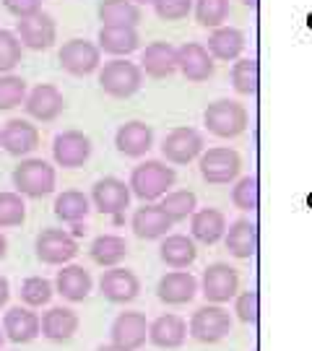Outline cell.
<instances>
[{
    "mask_svg": "<svg viewBox=\"0 0 312 351\" xmlns=\"http://www.w3.org/2000/svg\"><path fill=\"white\" fill-rule=\"evenodd\" d=\"M175 180V167H167L159 159H146L138 167H133V172H130V190L143 203H154L162 201L164 195L172 190Z\"/></svg>",
    "mask_w": 312,
    "mask_h": 351,
    "instance_id": "cell-1",
    "label": "cell"
},
{
    "mask_svg": "<svg viewBox=\"0 0 312 351\" xmlns=\"http://www.w3.org/2000/svg\"><path fill=\"white\" fill-rule=\"evenodd\" d=\"M203 125L216 138H237L250 125L248 110L235 99H216L203 112Z\"/></svg>",
    "mask_w": 312,
    "mask_h": 351,
    "instance_id": "cell-2",
    "label": "cell"
},
{
    "mask_svg": "<svg viewBox=\"0 0 312 351\" xmlns=\"http://www.w3.org/2000/svg\"><path fill=\"white\" fill-rule=\"evenodd\" d=\"M99 86L115 99H128L143 86V68L125 58H112L99 68Z\"/></svg>",
    "mask_w": 312,
    "mask_h": 351,
    "instance_id": "cell-3",
    "label": "cell"
},
{
    "mask_svg": "<svg viewBox=\"0 0 312 351\" xmlns=\"http://www.w3.org/2000/svg\"><path fill=\"white\" fill-rule=\"evenodd\" d=\"M55 167L45 159H24L13 169V188L26 198H45L55 190Z\"/></svg>",
    "mask_w": 312,
    "mask_h": 351,
    "instance_id": "cell-4",
    "label": "cell"
},
{
    "mask_svg": "<svg viewBox=\"0 0 312 351\" xmlns=\"http://www.w3.org/2000/svg\"><path fill=\"white\" fill-rule=\"evenodd\" d=\"M198 169L208 185H229L239 177L242 156L229 146H213L200 154Z\"/></svg>",
    "mask_w": 312,
    "mask_h": 351,
    "instance_id": "cell-5",
    "label": "cell"
},
{
    "mask_svg": "<svg viewBox=\"0 0 312 351\" xmlns=\"http://www.w3.org/2000/svg\"><path fill=\"white\" fill-rule=\"evenodd\" d=\"M190 336L198 343H219L232 333V315L221 304H203L190 317Z\"/></svg>",
    "mask_w": 312,
    "mask_h": 351,
    "instance_id": "cell-6",
    "label": "cell"
},
{
    "mask_svg": "<svg viewBox=\"0 0 312 351\" xmlns=\"http://www.w3.org/2000/svg\"><path fill=\"white\" fill-rule=\"evenodd\" d=\"M203 151H206L203 133L195 130V128H190V125L169 130L162 141V156L169 164H177V167L200 159V154H203Z\"/></svg>",
    "mask_w": 312,
    "mask_h": 351,
    "instance_id": "cell-7",
    "label": "cell"
},
{
    "mask_svg": "<svg viewBox=\"0 0 312 351\" xmlns=\"http://www.w3.org/2000/svg\"><path fill=\"white\" fill-rule=\"evenodd\" d=\"M60 68L71 75H91L101 68V47L88 39H68L58 52Z\"/></svg>",
    "mask_w": 312,
    "mask_h": 351,
    "instance_id": "cell-8",
    "label": "cell"
},
{
    "mask_svg": "<svg viewBox=\"0 0 312 351\" xmlns=\"http://www.w3.org/2000/svg\"><path fill=\"white\" fill-rule=\"evenodd\" d=\"M239 291V274L229 263H211L200 278V294L211 304H226Z\"/></svg>",
    "mask_w": 312,
    "mask_h": 351,
    "instance_id": "cell-9",
    "label": "cell"
},
{
    "mask_svg": "<svg viewBox=\"0 0 312 351\" xmlns=\"http://www.w3.org/2000/svg\"><path fill=\"white\" fill-rule=\"evenodd\" d=\"M34 250L45 265H65L78 255V242L62 229H42Z\"/></svg>",
    "mask_w": 312,
    "mask_h": 351,
    "instance_id": "cell-10",
    "label": "cell"
},
{
    "mask_svg": "<svg viewBox=\"0 0 312 351\" xmlns=\"http://www.w3.org/2000/svg\"><path fill=\"white\" fill-rule=\"evenodd\" d=\"M16 34H19V39H21V45H24L26 50L42 52L50 50L52 45H55L58 26H55V19H52L50 13L39 11L34 16H29V19H19Z\"/></svg>",
    "mask_w": 312,
    "mask_h": 351,
    "instance_id": "cell-11",
    "label": "cell"
},
{
    "mask_svg": "<svg viewBox=\"0 0 312 351\" xmlns=\"http://www.w3.org/2000/svg\"><path fill=\"white\" fill-rule=\"evenodd\" d=\"M130 182H123L117 177H101L91 188V203L99 213L107 216H120L130 206Z\"/></svg>",
    "mask_w": 312,
    "mask_h": 351,
    "instance_id": "cell-12",
    "label": "cell"
},
{
    "mask_svg": "<svg viewBox=\"0 0 312 351\" xmlns=\"http://www.w3.org/2000/svg\"><path fill=\"white\" fill-rule=\"evenodd\" d=\"M177 68L190 84H203L213 75L216 63H213V55L206 45L185 42L182 47H177Z\"/></svg>",
    "mask_w": 312,
    "mask_h": 351,
    "instance_id": "cell-13",
    "label": "cell"
},
{
    "mask_svg": "<svg viewBox=\"0 0 312 351\" xmlns=\"http://www.w3.org/2000/svg\"><path fill=\"white\" fill-rule=\"evenodd\" d=\"M52 156L62 169L84 167L91 156V141L81 130H62L52 141Z\"/></svg>",
    "mask_w": 312,
    "mask_h": 351,
    "instance_id": "cell-14",
    "label": "cell"
},
{
    "mask_svg": "<svg viewBox=\"0 0 312 351\" xmlns=\"http://www.w3.org/2000/svg\"><path fill=\"white\" fill-rule=\"evenodd\" d=\"M24 110L29 117H34L39 123H52L58 120L65 110V99H62L60 88L52 84H39L29 91V97L24 101Z\"/></svg>",
    "mask_w": 312,
    "mask_h": 351,
    "instance_id": "cell-15",
    "label": "cell"
},
{
    "mask_svg": "<svg viewBox=\"0 0 312 351\" xmlns=\"http://www.w3.org/2000/svg\"><path fill=\"white\" fill-rule=\"evenodd\" d=\"M172 226L175 221L162 208V203H143L130 219V229L138 239H162Z\"/></svg>",
    "mask_w": 312,
    "mask_h": 351,
    "instance_id": "cell-16",
    "label": "cell"
},
{
    "mask_svg": "<svg viewBox=\"0 0 312 351\" xmlns=\"http://www.w3.org/2000/svg\"><path fill=\"white\" fill-rule=\"evenodd\" d=\"M149 326L143 313H120L110 328V339L123 349L138 351L149 339Z\"/></svg>",
    "mask_w": 312,
    "mask_h": 351,
    "instance_id": "cell-17",
    "label": "cell"
},
{
    "mask_svg": "<svg viewBox=\"0 0 312 351\" xmlns=\"http://www.w3.org/2000/svg\"><path fill=\"white\" fill-rule=\"evenodd\" d=\"M99 291L104 300L115 302V304H128V302H133L141 294V281H138L133 271L115 265V268L101 274Z\"/></svg>",
    "mask_w": 312,
    "mask_h": 351,
    "instance_id": "cell-18",
    "label": "cell"
},
{
    "mask_svg": "<svg viewBox=\"0 0 312 351\" xmlns=\"http://www.w3.org/2000/svg\"><path fill=\"white\" fill-rule=\"evenodd\" d=\"M200 291L198 278L190 271H169L159 278L156 284V297L164 304H187L195 300V294Z\"/></svg>",
    "mask_w": 312,
    "mask_h": 351,
    "instance_id": "cell-19",
    "label": "cell"
},
{
    "mask_svg": "<svg viewBox=\"0 0 312 351\" xmlns=\"http://www.w3.org/2000/svg\"><path fill=\"white\" fill-rule=\"evenodd\" d=\"M115 146L123 156H130V159H141L146 156L154 146V130L151 125L141 123V120H130L125 125L117 128L115 133Z\"/></svg>",
    "mask_w": 312,
    "mask_h": 351,
    "instance_id": "cell-20",
    "label": "cell"
},
{
    "mask_svg": "<svg viewBox=\"0 0 312 351\" xmlns=\"http://www.w3.org/2000/svg\"><path fill=\"white\" fill-rule=\"evenodd\" d=\"M3 330H5V339L13 343H32L42 333V320L37 317V313H32V307L19 304L3 315Z\"/></svg>",
    "mask_w": 312,
    "mask_h": 351,
    "instance_id": "cell-21",
    "label": "cell"
},
{
    "mask_svg": "<svg viewBox=\"0 0 312 351\" xmlns=\"http://www.w3.org/2000/svg\"><path fill=\"white\" fill-rule=\"evenodd\" d=\"M39 146V130L29 120H8L0 130V149L11 156H26Z\"/></svg>",
    "mask_w": 312,
    "mask_h": 351,
    "instance_id": "cell-22",
    "label": "cell"
},
{
    "mask_svg": "<svg viewBox=\"0 0 312 351\" xmlns=\"http://www.w3.org/2000/svg\"><path fill=\"white\" fill-rule=\"evenodd\" d=\"M190 326L175 313L159 315L149 326V341L159 349H180L185 343Z\"/></svg>",
    "mask_w": 312,
    "mask_h": 351,
    "instance_id": "cell-23",
    "label": "cell"
},
{
    "mask_svg": "<svg viewBox=\"0 0 312 351\" xmlns=\"http://www.w3.org/2000/svg\"><path fill=\"white\" fill-rule=\"evenodd\" d=\"M245 32H239L235 26H219V29H211L208 34V52L213 55V60H221V63H235L239 60V55L245 52Z\"/></svg>",
    "mask_w": 312,
    "mask_h": 351,
    "instance_id": "cell-24",
    "label": "cell"
},
{
    "mask_svg": "<svg viewBox=\"0 0 312 351\" xmlns=\"http://www.w3.org/2000/svg\"><path fill=\"white\" fill-rule=\"evenodd\" d=\"M141 68L149 78H169L177 68V47L169 42H151L141 52Z\"/></svg>",
    "mask_w": 312,
    "mask_h": 351,
    "instance_id": "cell-25",
    "label": "cell"
},
{
    "mask_svg": "<svg viewBox=\"0 0 312 351\" xmlns=\"http://www.w3.org/2000/svg\"><path fill=\"white\" fill-rule=\"evenodd\" d=\"M224 245L232 258L250 261L258 252V224L250 219H237L232 221L224 234Z\"/></svg>",
    "mask_w": 312,
    "mask_h": 351,
    "instance_id": "cell-26",
    "label": "cell"
},
{
    "mask_svg": "<svg viewBox=\"0 0 312 351\" xmlns=\"http://www.w3.org/2000/svg\"><path fill=\"white\" fill-rule=\"evenodd\" d=\"M159 258L164 265H169L172 271H185L195 263L198 258V247L195 239L187 234H167L159 245Z\"/></svg>",
    "mask_w": 312,
    "mask_h": 351,
    "instance_id": "cell-27",
    "label": "cell"
},
{
    "mask_svg": "<svg viewBox=\"0 0 312 351\" xmlns=\"http://www.w3.org/2000/svg\"><path fill=\"white\" fill-rule=\"evenodd\" d=\"M55 289L62 300L68 302H84L94 289V278L84 265H62L55 278Z\"/></svg>",
    "mask_w": 312,
    "mask_h": 351,
    "instance_id": "cell-28",
    "label": "cell"
},
{
    "mask_svg": "<svg viewBox=\"0 0 312 351\" xmlns=\"http://www.w3.org/2000/svg\"><path fill=\"white\" fill-rule=\"evenodd\" d=\"M226 234V216L219 208H200L190 216V237L203 245H216Z\"/></svg>",
    "mask_w": 312,
    "mask_h": 351,
    "instance_id": "cell-29",
    "label": "cell"
},
{
    "mask_svg": "<svg viewBox=\"0 0 312 351\" xmlns=\"http://www.w3.org/2000/svg\"><path fill=\"white\" fill-rule=\"evenodd\" d=\"M97 42H99L101 52H107L112 58H128L130 52L141 47L136 26H101Z\"/></svg>",
    "mask_w": 312,
    "mask_h": 351,
    "instance_id": "cell-30",
    "label": "cell"
},
{
    "mask_svg": "<svg viewBox=\"0 0 312 351\" xmlns=\"http://www.w3.org/2000/svg\"><path fill=\"white\" fill-rule=\"evenodd\" d=\"M78 315L68 307H52L42 315V336L47 341H55V343H62V341H71L78 333Z\"/></svg>",
    "mask_w": 312,
    "mask_h": 351,
    "instance_id": "cell-31",
    "label": "cell"
},
{
    "mask_svg": "<svg viewBox=\"0 0 312 351\" xmlns=\"http://www.w3.org/2000/svg\"><path fill=\"white\" fill-rule=\"evenodd\" d=\"M101 26H136L143 21L141 5L133 0H101L99 3Z\"/></svg>",
    "mask_w": 312,
    "mask_h": 351,
    "instance_id": "cell-32",
    "label": "cell"
},
{
    "mask_svg": "<svg viewBox=\"0 0 312 351\" xmlns=\"http://www.w3.org/2000/svg\"><path fill=\"white\" fill-rule=\"evenodd\" d=\"M88 255H91V261L101 268H115V265H120L125 261V255H128V242L125 237L120 234H101L91 242V247H88Z\"/></svg>",
    "mask_w": 312,
    "mask_h": 351,
    "instance_id": "cell-33",
    "label": "cell"
},
{
    "mask_svg": "<svg viewBox=\"0 0 312 351\" xmlns=\"http://www.w3.org/2000/svg\"><path fill=\"white\" fill-rule=\"evenodd\" d=\"M91 211V203L84 193H78V190H65L60 193L58 198H55V216L65 221V224H78V221H84Z\"/></svg>",
    "mask_w": 312,
    "mask_h": 351,
    "instance_id": "cell-34",
    "label": "cell"
},
{
    "mask_svg": "<svg viewBox=\"0 0 312 351\" xmlns=\"http://www.w3.org/2000/svg\"><path fill=\"white\" fill-rule=\"evenodd\" d=\"M229 78H232V86H235L237 94H242V97H255L258 94V84H261L258 60L255 58H239V60H235L232 71H229Z\"/></svg>",
    "mask_w": 312,
    "mask_h": 351,
    "instance_id": "cell-35",
    "label": "cell"
},
{
    "mask_svg": "<svg viewBox=\"0 0 312 351\" xmlns=\"http://www.w3.org/2000/svg\"><path fill=\"white\" fill-rule=\"evenodd\" d=\"M162 208L169 213V219L177 224V221H185V219H190V216L195 213L198 198H195V193H190V190H169L162 198Z\"/></svg>",
    "mask_w": 312,
    "mask_h": 351,
    "instance_id": "cell-36",
    "label": "cell"
},
{
    "mask_svg": "<svg viewBox=\"0 0 312 351\" xmlns=\"http://www.w3.org/2000/svg\"><path fill=\"white\" fill-rule=\"evenodd\" d=\"M193 13L203 29H219L229 19V0H195Z\"/></svg>",
    "mask_w": 312,
    "mask_h": 351,
    "instance_id": "cell-37",
    "label": "cell"
},
{
    "mask_svg": "<svg viewBox=\"0 0 312 351\" xmlns=\"http://www.w3.org/2000/svg\"><path fill=\"white\" fill-rule=\"evenodd\" d=\"M26 219V203L21 193H11L3 190L0 193V229H11V226H21Z\"/></svg>",
    "mask_w": 312,
    "mask_h": 351,
    "instance_id": "cell-38",
    "label": "cell"
},
{
    "mask_svg": "<svg viewBox=\"0 0 312 351\" xmlns=\"http://www.w3.org/2000/svg\"><path fill=\"white\" fill-rule=\"evenodd\" d=\"M26 81L21 75L13 73H0V112L21 107L26 101Z\"/></svg>",
    "mask_w": 312,
    "mask_h": 351,
    "instance_id": "cell-39",
    "label": "cell"
},
{
    "mask_svg": "<svg viewBox=\"0 0 312 351\" xmlns=\"http://www.w3.org/2000/svg\"><path fill=\"white\" fill-rule=\"evenodd\" d=\"M52 294H55V287L42 276H29L21 284V302H24L26 307H45V304H50Z\"/></svg>",
    "mask_w": 312,
    "mask_h": 351,
    "instance_id": "cell-40",
    "label": "cell"
},
{
    "mask_svg": "<svg viewBox=\"0 0 312 351\" xmlns=\"http://www.w3.org/2000/svg\"><path fill=\"white\" fill-rule=\"evenodd\" d=\"M21 52L24 45L16 32L0 29V73H11L16 65L21 63Z\"/></svg>",
    "mask_w": 312,
    "mask_h": 351,
    "instance_id": "cell-41",
    "label": "cell"
},
{
    "mask_svg": "<svg viewBox=\"0 0 312 351\" xmlns=\"http://www.w3.org/2000/svg\"><path fill=\"white\" fill-rule=\"evenodd\" d=\"M232 203L237 206L239 211H258V203H261V195H258V177H242L237 180V185L232 188Z\"/></svg>",
    "mask_w": 312,
    "mask_h": 351,
    "instance_id": "cell-42",
    "label": "cell"
},
{
    "mask_svg": "<svg viewBox=\"0 0 312 351\" xmlns=\"http://www.w3.org/2000/svg\"><path fill=\"white\" fill-rule=\"evenodd\" d=\"M195 8V0H154V11L162 21H182Z\"/></svg>",
    "mask_w": 312,
    "mask_h": 351,
    "instance_id": "cell-43",
    "label": "cell"
},
{
    "mask_svg": "<svg viewBox=\"0 0 312 351\" xmlns=\"http://www.w3.org/2000/svg\"><path fill=\"white\" fill-rule=\"evenodd\" d=\"M258 304H261L258 291L250 289V291H242L239 297H235V313H237V317L242 323L255 326V323H258Z\"/></svg>",
    "mask_w": 312,
    "mask_h": 351,
    "instance_id": "cell-44",
    "label": "cell"
},
{
    "mask_svg": "<svg viewBox=\"0 0 312 351\" xmlns=\"http://www.w3.org/2000/svg\"><path fill=\"white\" fill-rule=\"evenodd\" d=\"M3 5L16 19H29V16L42 11V0H3Z\"/></svg>",
    "mask_w": 312,
    "mask_h": 351,
    "instance_id": "cell-45",
    "label": "cell"
},
{
    "mask_svg": "<svg viewBox=\"0 0 312 351\" xmlns=\"http://www.w3.org/2000/svg\"><path fill=\"white\" fill-rule=\"evenodd\" d=\"M8 297H11V287H8V278L0 276V307L8 304Z\"/></svg>",
    "mask_w": 312,
    "mask_h": 351,
    "instance_id": "cell-46",
    "label": "cell"
},
{
    "mask_svg": "<svg viewBox=\"0 0 312 351\" xmlns=\"http://www.w3.org/2000/svg\"><path fill=\"white\" fill-rule=\"evenodd\" d=\"M5 252H8V239H5L3 234H0V261L5 258Z\"/></svg>",
    "mask_w": 312,
    "mask_h": 351,
    "instance_id": "cell-47",
    "label": "cell"
},
{
    "mask_svg": "<svg viewBox=\"0 0 312 351\" xmlns=\"http://www.w3.org/2000/svg\"><path fill=\"white\" fill-rule=\"evenodd\" d=\"M97 351H128V349H123V346H117V343H104V346H99Z\"/></svg>",
    "mask_w": 312,
    "mask_h": 351,
    "instance_id": "cell-48",
    "label": "cell"
},
{
    "mask_svg": "<svg viewBox=\"0 0 312 351\" xmlns=\"http://www.w3.org/2000/svg\"><path fill=\"white\" fill-rule=\"evenodd\" d=\"M242 5H248V8L255 11V8H258V0H242Z\"/></svg>",
    "mask_w": 312,
    "mask_h": 351,
    "instance_id": "cell-49",
    "label": "cell"
},
{
    "mask_svg": "<svg viewBox=\"0 0 312 351\" xmlns=\"http://www.w3.org/2000/svg\"><path fill=\"white\" fill-rule=\"evenodd\" d=\"M133 3H138V5H154V0H133Z\"/></svg>",
    "mask_w": 312,
    "mask_h": 351,
    "instance_id": "cell-50",
    "label": "cell"
},
{
    "mask_svg": "<svg viewBox=\"0 0 312 351\" xmlns=\"http://www.w3.org/2000/svg\"><path fill=\"white\" fill-rule=\"evenodd\" d=\"M3 343H5V330H0V349H3Z\"/></svg>",
    "mask_w": 312,
    "mask_h": 351,
    "instance_id": "cell-51",
    "label": "cell"
}]
</instances>
